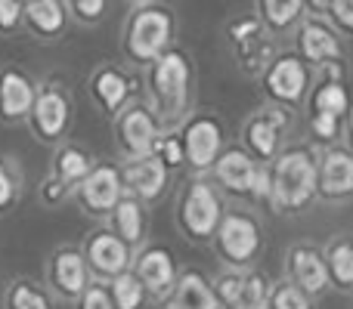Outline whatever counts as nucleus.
Returning a JSON list of instances; mask_svg holds the SVG:
<instances>
[{"label": "nucleus", "mask_w": 353, "mask_h": 309, "mask_svg": "<svg viewBox=\"0 0 353 309\" xmlns=\"http://www.w3.org/2000/svg\"><path fill=\"white\" fill-rule=\"evenodd\" d=\"M168 173H171V167L152 152L140 155V158H128V161L121 164L124 189H128L130 195H137L140 201H146V204L149 201H159L161 195H165Z\"/></svg>", "instance_id": "nucleus-13"}, {"label": "nucleus", "mask_w": 353, "mask_h": 309, "mask_svg": "<svg viewBox=\"0 0 353 309\" xmlns=\"http://www.w3.org/2000/svg\"><path fill=\"white\" fill-rule=\"evenodd\" d=\"M105 288H109L115 309H143V303H146V297H149L146 285L137 279L134 269H128V273L115 275L112 281H105Z\"/></svg>", "instance_id": "nucleus-25"}, {"label": "nucleus", "mask_w": 353, "mask_h": 309, "mask_svg": "<svg viewBox=\"0 0 353 309\" xmlns=\"http://www.w3.org/2000/svg\"><path fill=\"white\" fill-rule=\"evenodd\" d=\"M112 130H115V146L118 152L128 158L149 155L161 134V124L155 118L152 105L143 103H128L115 118H112Z\"/></svg>", "instance_id": "nucleus-7"}, {"label": "nucleus", "mask_w": 353, "mask_h": 309, "mask_svg": "<svg viewBox=\"0 0 353 309\" xmlns=\"http://www.w3.org/2000/svg\"><path fill=\"white\" fill-rule=\"evenodd\" d=\"M105 223H109V229L118 232L130 248H140L143 238H146V229H149L146 201H140L137 195L128 192L115 207H112V213L105 217Z\"/></svg>", "instance_id": "nucleus-19"}, {"label": "nucleus", "mask_w": 353, "mask_h": 309, "mask_svg": "<svg viewBox=\"0 0 353 309\" xmlns=\"http://www.w3.org/2000/svg\"><path fill=\"white\" fill-rule=\"evenodd\" d=\"M261 34V22L257 19H242V22H232L230 25V37H232V43H248V41H254V37Z\"/></svg>", "instance_id": "nucleus-39"}, {"label": "nucleus", "mask_w": 353, "mask_h": 309, "mask_svg": "<svg viewBox=\"0 0 353 309\" xmlns=\"http://www.w3.org/2000/svg\"><path fill=\"white\" fill-rule=\"evenodd\" d=\"M65 3H68V12H72L74 22L97 25V22H103L109 0H65Z\"/></svg>", "instance_id": "nucleus-33"}, {"label": "nucleus", "mask_w": 353, "mask_h": 309, "mask_svg": "<svg viewBox=\"0 0 353 309\" xmlns=\"http://www.w3.org/2000/svg\"><path fill=\"white\" fill-rule=\"evenodd\" d=\"M168 309H220L217 291L195 269L176 275V285L168 294Z\"/></svg>", "instance_id": "nucleus-20"}, {"label": "nucleus", "mask_w": 353, "mask_h": 309, "mask_svg": "<svg viewBox=\"0 0 353 309\" xmlns=\"http://www.w3.org/2000/svg\"><path fill=\"white\" fill-rule=\"evenodd\" d=\"M267 84H270V93H273V96L294 103V99H301V93H304V87H307V72L298 59L288 56V59H279L273 65Z\"/></svg>", "instance_id": "nucleus-23"}, {"label": "nucleus", "mask_w": 353, "mask_h": 309, "mask_svg": "<svg viewBox=\"0 0 353 309\" xmlns=\"http://www.w3.org/2000/svg\"><path fill=\"white\" fill-rule=\"evenodd\" d=\"M279 124L282 115L270 109L267 118H257V121L248 124V142L261 158H270L276 152V142H279Z\"/></svg>", "instance_id": "nucleus-29"}, {"label": "nucleus", "mask_w": 353, "mask_h": 309, "mask_svg": "<svg viewBox=\"0 0 353 309\" xmlns=\"http://www.w3.org/2000/svg\"><path fill=\"white\" fill-rule=\"evenodd\" d=\"M273 309H310V306H307V297L298 288H279L273 297Z\"/></svg>", "instance_id": "nucleus-38"}, {"label": "nucleus", "mask_w": 353, "mask_h": 309, "mask_svg": "<svg viewBox=\"0 0 353 309\" xmlns=\"http://www.w3.org/2000/svg\"><path fill=\"white\" fill-rule=\"evenodd\" d=\"M292 260H294V279H298V285L310 294L323 291L325 281H329V269H325V263L319 260L313 251H294Z\"/></svg>", "instance_id": "nucleus-27"}, {"label": "nucleus", "mask_w": 353, "mask_h": 309, "mask_svg": "<svg viewBox=\"0 0 353 309\" xmlns=\"http://www.w3.org/2000/svg\"><path fill=\"white\" fill-rule=\"evenodd\" d=\"M332 16L341 28L353 31V0H332Z\"/></svg>", "instance_id": "nucleus-40"}, {"label": "nucleus", "mask_w": 353, "mask_h": 309, "mask_svg": "<svg viewBox=\"0 0 353 309\" xmlns=\"http://www.w3.org/2000/svg\"><path fill=\"white\" fill-rule=\"evenodd\" d=\"M176 220H180V229L186 232L192 242H208V238L217 232L220 220H223V204H220L211 182L192 180L183 189Z\"/></svg>", "instance_id": "nucleus-5"}, {"label": "nucleus", "mask_w": 353, "mask_h": 309, "mask_svg": "<svg viewBox=\"0 0 353 309\" xmlns=\"http://www.w3.org/2000/svg\"><path fill=\"white\" fill-rule=\"evenodd\" d=\"M25 3L28 0H0V37H12L22 28Z\"/></svg>", "instance_id": "nucleus-35"}, {"label": "nucleus", "mask_w": 353, "mask_h": 309, "mask_svg": "<svg viewBox=\"0 0 353 309\" xmlns=\"http://www.w3.org/2000/svg\"><path fill=\"white\" fill-rule=\"evenodd\" d=\"M37 81L19 62L0 65V124L3 127H19L28 121V111L34 105Z\"/></svg>", "instance_id": "nucleus-10"}, {"label": "nucleus", "mask_w": 353, "mask_h": 309, "mask_svg": "<svg viewBox=\"0 0 353 309\" xmlns=\"http://www.w3.org/2000/svg\"><path fill=\"white\" fill-rule=\"evenodd\" d=\"M180 140H183V152H186V164H192L195 170H208L220 158L223 130L211 115H195L183 124Z\"/></svg>", "instance_id": "nucleus-12"}, {"label": "nucleus", "mask_w": 353, "mask_h": 309, "mask_svg": "<svg viewBox=\"0 0 353 309\" xmlns=\"http://www.w3.org/2000/svg\"><path fill=\"white\" fill-rule=\"evenodd\" d=\"M301 6H304V0H263V16L273 28H285L298 19Z\"/></svg>", "instance_id": "nucleus-30"}, {"label": "nucleus", "mask_w": 353, "mask_h": 309, "mask_svg": "<svg viewBox=\"0 0 353 309\" xmlns=\"http://www.w3.org/2000/svg\"><path fill=\"white\" fill-rule=\"evenodd\" d=\"M214 235H217L220 254L230 263H248L251 257L257 254V248H261V235H257L254 220H248L245 213H230V217H223Z\"/></svg>", "instance_id": "nucleus-15"}, {"label": "nucleus", "mask_w": 353, "mask_h": 309, "mask_svg": "<svg viewBox=\"0 0 353 309\" xmlns=\"http://www.w3.org/2000/svg\"><path fill=\"white\" fill-rule=\"evenodd\" d=\"M137 279L146 285L149 297H168L171 288L176 285V263H174V254L161 244H149L143 248L140 254H134V266Z\"/></svg>", "instance_id": "nucleus-14"}, {"label": "nucleus", "mask_w": 353, "mask_h": 309, "mask_svg": "<svg viewBox=\"0 0 353 309\" xmlns=\"http://www.w3.org/2000/svg\"><path fill=\"white\" fill-rule=\"evenodd\" d=\"M93 164H97V158L87 146L74 140H62L59 146H53V155H50V173L65 182L68 189H74L93 170Z\"/></svg>", "instance_id": "nucleus-18"}, {"label": "nucleus", "mask_w": 353, "mask_h": 309, "mask_svg": "<svg viewBox=\"0 0 353 309\" xmlns=\"http://www.w3.org/2000/svg\"><path fill=\"white\" fill-rule=\"evenodd\" d=\"M68 3L65 0H28L22 16V28L34 41H59L68 28Z\"/></svg>", "instance_id": "nucleus-16"}, {"label": "nucleus", "mask_w": 353, "mask_h": 309, "mask_svg": "<svg viewBox=\"0 0 353 309\" xmlns=\"http://www.w3.org/2000/svg\"><path fill=\"white\" fill-rule=\"evenodd\" d=\"M316 189V170L307 152H288L282 155L279 167L273 176V198L279 207H301Z\"/></svg>", "instance_id": "nucleus-11"}, {"label": "nucleus", "mask_w": 353, "mask_h": 309, "mask_svg": "<svg viewBox=\"0 0 353 309\" xmlns=\"http://www.w3.org/2000/svg\"><path fill=\"white\" fill-rule=\"evenodd\" d=\"M74 124V99L72 90L62 78L47 74L37 81V93H34V105L28 111L25 127L31 130L41 146H59L62 140H68V130Z\"/></svg>", "instance_id": "nucleus-2"}, {"label": "nucleus", "mask_w": 353, "mask_h": 309, "mask_svg": "<svg viewBox=\"0 0 353 309\" xmlns=\"http://www.w3.org/2000/svg\"><path fill=\"white\" fill-rule=\"evenodd\" d=\"M152 155H159L171 170L186 164V152H183L180 134H159V140H155V146H152Z\"/></svg>", "instance_id": "nucleus-32"}, {"label": "nucleus", "mask_w": 353, "mask_h": 309, "mask_svg": "<svg viewBox=\"0 0 353 309\" xmlns=\"http://www.w3.org/2000/svg\"><path fill=\"white\" fill-rule=\"evenodd\" d=\"M214 291L226 309H267V281L261 275H220Z\"/></svg>", "instance_id": "nucleus-17"}, {"label": "nucleus", "mask_w": 353, "mask_h": 309, "mask_svg": "<svg viewBox=\"0 0 353 309\" xmlns=\"http://www.w3.org/2000/svg\"><path fill=\"white\" fill-rule=\"evenodd\" d=\"M74 309H115L109 288H105V281H97V279H93L90 285L84 288V294L74 300Z\"/></svg>", "instance_id": "nucleus-34"}, {"label": "nucleus", "mask_w": 353, "mask_h": 309, "mask_svg": "<svg viewBox=\"0 0 353 309\" xmlns=\"http://www.w3.org/2000/svg\"><path fill=\"white\" fill-rule=\"evenodd\" d=\"M316 109L319 111H329V115H341L347 109V93L341 90V84H329L316 93Z\"/></svg>", "instance_id": "nucleus-36"}, {"label": "nucleus", "mask_w": 353, "mask_h": 309, "mask_svg": "<svg viewBox=\"0 0 353 309\" xmlns=\"http://www.w3.org/2000/svg\"><path fill=\"white\" fill-rule=\"evenodd\" d=\"M22 192H25L22 164H19L16 155L0 152V217L16 211L19 201H22Z\"/></svg>", "instance_id": "nucleus-24"}, {"label": "nucleus", "mask_w": 353, "mask_h": 309, "mask_svg": "<svg viewBox=\"0 0 353 309\" xmlns=\"http://www.w3.org/2000/svg\"><path fill=\"white\" fill-rule=\"evenodd\" d=\"M43 281L59 300L74 303L84 294V288L93 281L84 251L78 244H56L47 254V263H43Z\"/></svg>", "instance_id": "nucleus-6"}, {"label": "nucleus", "mask_w": 353, "mask_h": 309, "mask_svg": "<svg viewBox=\"0 0 353 309\" xmlns=\"http://www.w3.org/2000/svg\"><path fill=\"white\" fill-rule=\"evenodd\" d=\"M137 81L128 68L115 65V62H103L90 72L87 78V96L90 103L103 111L105 118H115L128 103H134Z\"/></svg>", "instance_id": "nucleus-9"}, {"label": "nucleus", "mask_w": 353, "mask_h": 309, "mask_svg": "<svg viewBox=\"0 0 353 309\" xmlns=\"http://www.w3.org/2000/svg\"><path fill=\"white\" fill-rule=\"evenodd\" d=\"M174 41V12L161 3H140L121 34V50L134 65L155 62Z\"/></svg>", "instance_id": "nucleus-3"}, {"label": "nucleus", "mask_w": 353, "mask_h": 309, "mask_svg": "<svg viewBox=\"0 0 353 309\" xmlns=\"http://www.w3.org/2000/svg\"><path fill=\"white\" fill-rule=\"evenodd\" d=\"M323 192L347 195L353 192V158L344 152H332L323 164Z\"/></svg>", "instance_id": "nucleus-26"}, {"label": "nucleus", "mask_w": 353, "mask_h": 309, "mask_svg": "<svg viewBox=\"0 0 353 309\" xmlns=\"http://www.w3.org/2000/svg\"><path fill=\"white\" fill-rule=\"evenodd\" d=\"M130 3H143V0H130Z\"/></svg>", "instance_id": "nucleus-42"}, {"label": "nucleus", "mask_w": 353, "mask_h": 309, "mask_svg": "<svg viewBox=\"0 0 353 309\" xmlns=\"http://www.w3.org/2000/svg\"><path fill=\"white\" fill-rule=\"evenodd\" d=\"M214 170H217V180L220 186H226L230 192H251V186H254V161H251L245 152H239V149H230V152H223L214 161Z\"/></svg>", "instance_id": "nucleus-22"}, {"label": "nucleus", "mask_w": 353, "mask_h": 309, "mask_svg": "<svg viewBox=\"0 0 353 309\" xmlns=\"http://www.w3.org/2000/svg\"><path fill=\"white\" fill-rule=\"evenodd\" d=\"M68 198H72V189H68L62 180H56L53 173H47L41 182H37V204L41 207H50V211H53V207H59L62 201H68Z\"/></svg>", "instance_id": "nucleus-31"}, {"label": "nucleus", "mask_w": 353, "mask_h": 309, "mask_svg": "<svg viewBox=\"0 0 353 309\" xmlns=\"http://www.w3.org/2000/svg\"><path fill=\"white\" fill-rule=\"evenodd\" d=\"M149 105L161 127H176L186 118L192 93V62L183 50L168 47L155 62H149Z\"/></svg>", "instance_id": "nucleus-1"}, {"label": "nucleus", "mask_w": 353, "mask_h": 309, "mask_svg": "<svg viewBox=\"0 0 353 309\" xmlns=\"http://www.w3.org/2000/svg\"><path fill=\"white\" fill-rule=\"evenodd\" d=\"M313 130H316V136H323V140H332L338 130V118L329 115V111H319V115L313 118Z\"/></svg>", "instance_id": "nucleus-41"}, {"label": "nucleus", "mask_w": 353, "mask_h": 309, "mask_svg": "<svg viewBox=\"0 0 353 309\" xmlns=\"http://www.w3.org/2000/svg\"><path fill=\"white\" fill-rule=\"evenodd\" d=\"M301 47H304L307 59H313V62L338 59V56H341V47H338V41L332 37V31L316 22L304 25V31H301Z\"/></svg>", "instance_id": "nucleus-28"}, {"label": "nucleus", "mask_w": 353, "mask_h": 309, "mask_svg": "<svg viewBox=\"0 0 353 309\" xmlns=\"http://www.w3.org/2000/svg\"><path fill=\"white\" fill-rule=\"evenodd\" d=\"M332 275L341 285H353V248L350 244H341V248L332 251Z\"/></svg>", "instance_id": "nucleus-37"}, {"label": "nucleus", "mask_w": 353, "mask_h": 309, "mask_svg": "<svg viewBox=\"0 0 353 309\" xmlns=\"http://www.w3.org/2000/svg\"><path fill=\"white\" fill-rule=\"evenodd\" d=\"M124 195H128V189H124L121 167L109 164V161H97L90 173L72 189V198L78 201V207L87 217H97V220L109 217L112 207H115Z\"/></svg>", "instance_id": "nucleus-4"}, {"label": "nucleus", "mask_w": 353, "mask_h": 309, "mask_svg": "<svg viewBox=\"0 0 353 309\" xmlns=\"http://www.w3.org/2000/svg\"><path fill=\"white\" fill-rule=\"evenodd\" d=\"M81 251H84V260L97 281H112L115 275L128 273V269L134 266V248H130L118 232H112L109 226L93 229L90 235L84 238Z\"/></svg>", "instance_id": "nucleus-8"}, {"label": "nucleus", "mask_w": 353, "mask_h": 309, "mask_svg": "<svg viewBox=\"0 0 353 309\" xmlns=\"http://www.w3.org/2000/svg\"><path fill=\"white\" fill-rule=\"evenodd\" d=\"M3 309H59V297L47 288V281H34L28 275H19L6 285Z\"/></svg>", "instance_id": "nucleus-21"}]
</instances>
